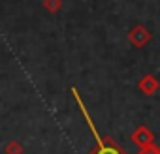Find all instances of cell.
Segmentation results:
<instances>
[{
  "mask_svg": "<svg viewBox=\"0 0 160 154\" xmlns=\"http://www.w3.org/2000/svg\"><path fill=\"white\" fill-rule=\"evenodd\" d=\"M126 38H128V41H130L132 47L143 49V47L152 40V34H151V30H149L147 26H143V25H134V26L128 30Z\"/></svg>",
  "mask_w": 160,
  "mask_h": 154,
  "instance_id": "obj_1",
  "label": "cell"
},
{
  "mask_svg": "<svg viewBox=\"0 0 160 154\" xmlns=\"http://www.w3.org/2000/svg\"><path fill=\"white\" fill-rule=\"evenodd\" d=\"M132 143L136 145V147H147V145H152L154 143V133H152V130H149L145 124H141V126H138L134 132H132Z\"/></svg>",
  "mask_w": 160,
  "mask_h": 154,
  "instance_id": "obj_2",
  "label": "cell"
},
{
  "mask_svg": "<svg viewBox=\"0 0 160 154\" xmlns=\"http://www.w3.org/2000/svg\"><path fill=\"white\" fill-rule=\"evenodd\" d=\"M138 89H139L141 94H145V96H152V94L158 92V89H160V81L156 79L152 73H145L141 79L138 81Z\"/></svg>",
  "mask_w": 160,
  "mask_h": 154,
  "instance_id": "obj_3",
  "label": "cell"
},
{
  "mask_svg": "<svg viewBox=\"0 0 160 154\" xmlns=\"http://www.w3.org/2000/svg\"><path fill=\"white\" fill-rule=\"evenodd\" d=\"M102 143H104V145L94 147L89 154H126V152H124L119 145H115V143H113V139H109V137H106Z\"/></svg>",
  "mask_w": 160,
  "mask_h": 154,
  "instance_id": "obj_4",
  "label": "cell"
},
{
  "mask_svg": "<svg viewBox=\"0 0 160 154\" xmlns=\"http://www.w3.org/2000/svg\"><path fill=\"white\" fill-rule=\"evenodd\" d=\"M42 6H43V10L47 13H57L62 8V0H43Z\"/></svg>",
  "mask_w": 160,
  "mask_h": 154,
  "instance_id": "obj_5",
  "label": "cell"
},
{
  "mask_svg": "<svg viewBox=\"0 0 160 154\" xmlns=\"http://www.w3.org/2000/svg\"><path fill=\"white\" fill-rule=\"evenodd\" d=\"M4 150H6V154H25V148L19 141H10L4 147Z\"/></svg>",
  "mask_w": 160,
  "mask_h": 154,
  "instance_id": "obj_6",
  "label": "cell"
},
{
  "mask_svg": "<svg viewBox=\"0 0 160 154\" xmlns=\"http://www.w3.org/2000/svg\"><path fill=\"white\" fill-rule=\"evenodd\" d=\"M138 154H160V147L158 145H147V147H141Z\"/></svg>",
  "mask_w": 160,
  "mask_h": 154,
  "instance_id": "obj_7",
  "label": "cell"
}]
</instances>
